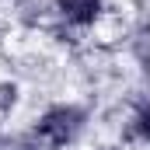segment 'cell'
I'll use <instances>...</instances> for the list:
<instances>
[{"instance_id":"cell-1","label":"cell","mask_w":150,"mask_h":150,"mask_svg":"<svg viewBox=\"0 0 150 150\" xmlns=\"http://www.w3.org/2000/svg\"><path fill=\"white\" fill-rule=\"evenodd\" d=\"M84 122H87V112L80 105H52L35 122V136L49 150H63L67 143H74L77 136H80Z\"/></svg>"},{"instance_id":"cell-2","label":"cell","mask_w":150,"mask_h":150,"mask_svg":"<svg viewBox=\"0 0 150 150\" xmlns=\"http://www.w3.org/2000/svg\"><path fill=\"white\" fill-rule=\"evenodd\" d=\"M101 0H56V11H59V18L63 21H70L77 28H87V25H94L98 18H101Z\"/></svg>"},{"instance_id":"cell-3","label":"cell","mask_w":150,"mask_h":150,"mask_svg":"<svg viewBox=\"0 0 150 150\" xmlns=\"http://www.w3.org/2000/svg\"><path fill=\"white\" fill-rule=\"evenodd\" d=\"M133 133H136L140 140H147V143H150V105H143L140 112L133 115Z\"/></svg>"},{"instance_id":"cell-4","label":"cell","mask_w":150,"mask_h":150,"mask_svg":"<svg viewBox=\"0 0 150 150\" xmlns=\"http://www.w3.org/2000/svg\"><path fill=\"white\" fill-rule=\"evenodd\" d=\"M18 105V87L14 84H0V112H11Z\"/></svg>"}]
</instances>
